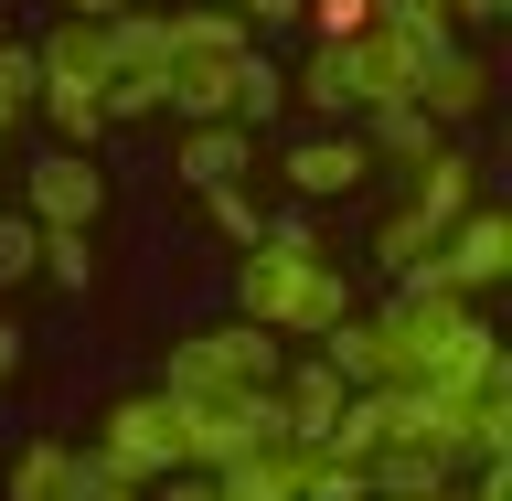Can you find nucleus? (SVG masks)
Here are the masks:
<instances>
[{"mask_svg": "<svg viewBox=\"0 0 512 501\" xmlns=\"http://www.w3.org/2000/svg\"><path fill=\"white\" fill-rule=\"evenodd\" d=\"M342 75H352V107L374 118V107H416V75H427V54L416 43H395L384 22H363L342 43Z\"/></svg>", "mask_w": 512, "mask_h": 501, "instance_id": "f257e3e1", "label": "nucleus"}, {"mask_svg": "<svg viewBox=\"0 0 512 501\" xmlns=\"http://www.w3.org/2000/svg\"><path fill=\"white\" fill-rule=\"evenodd\" d=\"M320 342H331V363H342V384H352V395H374V384H427V374H416V352L395 342V320L342 310L331 331H320Z\"/></svg>", "mask_w": 512, "mask_h": 501, "instance_id": "f03ea898", "label": "nucleus"}, {"mask_svg": "<svg viewBox=\"0 0 512 501\" xmlns=\"http://www.w3.org/2000/svg\"><path fill=\"white\" fill-rule=\"evenodd\" d=\"M96 438H107V448H128L150 480H171V470H182V406H171V395H118V406L96 416Z\"/></svg>", "mask_w": 512, "mask_h": 501, "instance_id": "7ed1b4c3", "label": "nucleus"}, {"mask_svg": "<svg viewBox=\"0 0 512 501\" xmlns=\"http://www.w3.org/2000/svg\"><path fill=\"white\" fill-rule=\"evenodd\" d=\"M246 54H256V43H246ZM246 54H171V75H160V107H171L182 128H203V118H235Z\"/></svg>", "mask_w": 512, "mask_h": 501, "instance_id": "20e7f679", "label": "nucleus"}, {"mask_svg": "<svg viewBox=\"0 0 512 501\" xmlns=\"http://www.w3.org/2000/svg\"><path fill=\"white\" fill-rule=\"evenodd\" d=\"M427 267H438V278H459V288L480 299V288H491V278L512 267V214H491V203H470V214H459V224L438 235V256H427Z\"/></svg>", "mask_w": 512, "mask_h": 501, "instance_id": "39448f33", "label": "nucleus"}, {"mask_svg": "<svg viewBox=\"0 0 512 501\" xmlns=\"http://www.w3.org/2000/svg\"><path fill=\"white\" fill-rule=\"evenodd\" d=\"M96 214H107V182L86 171V150L32 160V224H96Z\"/></svg>", "mask_w": 512, "mask_h": 501, "instance_id": "423d86ee", "label": "nucleus"}, {"mask_svg": "<svg viewBox=\"0 0 512 501\" xmlns=\"http://www.w3.org/2000/svg\"><path fill=\"white\" fill-rule=\"evenodd\" d=\"M278 171H288V192H299V203H331V192H363L374 150H363V139H299Z\"/></svg>", "mask_w": 512, "mask_h": 501, "instance_id": "0eeeda50", "label": "nucleus"}, {"mask_svg": "<svg viewBox=\"0 0 512 501\" xmlns=\"http://www.w3.org/2000/svg\"><path fill=\"white\" fill-rule=\"evenodd\" d=\"M416 107H427L438 128H470L480 107H491V75H480V54H459V43H448V54H427V75H416Z\"/></svg>", "mask_w": 512, "mask_h": 501, "instance_id": "6e6552de", "label": "nucleus"}, {"mask_svg": "<svg viewBox=\"0 0 512 501\" xmlns=\"http://www.w3.org/2000/svg\"><path fill=\"white\" fill-rule=\"evenodd\" d=\"M246 150H256V128H235V118H203V128L182 139V160H171V171H182L192 192H224L235 171H246Z\"/></svg>", "mask_w": 512, "mask_h": 501, "instance_id": "1a4fd4ad", "label": "nucleus"}, {"mask_svg": "<svg viewBox=\"0 0 512 501\" xmlns=\"http://www.w3.org/2000/svg\"><path fill=\"white\" fill-rule=\"evenodd\" d=\"M363 491H384V501H438V491H459V470H448L438 448H374V459H363Z\"/></svg>", "mask_w": 512, "mask_h": 501, "instance_id": "9d476101", "label": "nucleus"}, {"mask_svg": "<svg viewBox=\"0 0 512 501\" xmlns=\"http://www.w3.org/2000/svg\"><path fill=\"white\" fill-rule=\"evenodd\" d=\"M278 406H288V427H299V438H320V427H331V416L352 406V384H342V363L320 352V363H299V374H278Z\"/></svg>", "mask_w": 512, "mask_h": 501, "instance_id": "9b49d317", "label": "nucleus"}, {"mask_svg": "<svg viewBox=\"0 0 512 501\" xmlns=\"http://www.w3.org/2000/svg\"><path fill=\"white\" fill-rule=\"evenodd\" d=\"M470 203H480V171H470V150H427V160H416V214L438 224V235H448L459 214H470Z\"/></svg>", "mask_w": 512, "mask_h": 501, "instance_id": "f8f14e48", "label": "nucleus"}, {"mask_svg": "<svg viewBox=\"0 0 512 501\" xmlns=\"http://www.w3.org/2000/svg\"><path fill=\"white\" fill-rule=\"evenodd\" d=\"M342 310H352V278H342V267H331V256H310V278L288 288L278 331H288V342H320V331H331V320H342Z\"/></svg>", "mask_w": 512, "mask_h": 501, "instance_id": "ddd939ff", "label": "nucleus"}, {"mask_svg": "<svg viewBox=\"0 0 512 501\" xmlns=\"http://www.w3.org/2000/svg\"><path fill=\"white\" fill-rule=\"evenodd\" d=\"M107 32V75H171V11H118Z\"/></svg>", "mask_w": 512, "mask_h": 501, "instance_id": "4468645a", "label": "nucleus"}, {"mask_svg": "<svg viewBox=\"0 0 512 501\" xmlns=\"http://www.w3.org/2000/svg\"><path fill=\"white\" fill-rule=\"evenodd\" d=\"M32 54H43V86H107V32H96L86 11H75L64 32H43Z\"/></svg>", "mask_w": 512, "mask_h": 501, "instance_id": "2eb2a0df", "label": "nucleus"}, {"mask_svg": "<svg viewBox=\"0 0 512 501\" xmlns=\"http://www.w3.org/2000/svg\"><path fill=\"white\" fill-rule=\"evenodd\" d=\"M139 491H150V470H139L128 448H107V438L75 448V501H139Z\"/></svg>", "mask_w": 512, "mask_h": 501, "instance_id": "dca6fc26", "label": "nucleus"}, {"mask_svg": "<svg viewBox=\"0 0 512 501\" xmlns=\"http://www.w3.org/2000/svg\"><path fill=\"white\" fill-rule=\"evenodd\" d=\"M246 43H256L246 11H214V0L203 11H171V54H246Z\"/></svg>", "mask_w": 512, "mask_h": 501, "instance_id": "f3484780", "label": "nucleus"}, {"mask_svg": "<svg viewBox=\"0 0 512 501\" xmlns=\"http://www.w3.org/2000/svg\"><path fill=\"white\" fill-rule=\"evenodd\" d=\"M363 150H374V160H406V171H416V160L438 150V118H427V107H374Z\"/></svg>", "mask_w": 512, "mask_h": 501, "instance_id": "a211bd4d", "label": "nucleus"}, {"mask_svg": "<svg viewBox=\"0 0 512 501\" xmlns=\"http://www.w3.org/2000/svg\"><path fill=\"white\" fill-rule=\"evenodd\" d=\"M11 501H75V448L32 438L22 459H11Z\"/></svg>", "mask_w": 512, "mask_h": 501, "instance_id": "6ab92c4d", "label": "nucleus"}, {"mask_svg": "<svg viewBox=\"0 0 512 501\" xmlns=\"http://www.w3.org/2000/svg\"><path fill=\"white\" fill-rule=\"evenodd\" d=\"M299 501H363V459H342L331 438H299Z\"/></svg>", "mask_w": 512, "mask_h": 501, "instance_id": "aec40b11", "label": "nucleus"}, {"mask_svg": "<svg viewBox=\"0 0 512 501\" xmlns=\"http://www.w3.org/2000/svg\"><path fill=\"white\" fill-rule=\"evenodd\" d=\"M374 22L395 32V43H416V54H448V43H459L448 0H374Z\"/></svg>", "mask_w": 512, "mask_h": 501, "instance_id": "412c9836", "label": "nucleus"}, {"mask_svg": "<svg viewBox=\"0 0 512 501\" xmlns=\"http://www.w3.org/2000/svg\"><path fill=\"white\" fill-rule=\"evenodd\" d=\"M32 107H43V118L64 128V150H86L96 128H107V86H43Z\"/></svg>", "mask_w": 512, "mask_h": 501, "instance_id": "4be33fe9", "label": "nucleus"}, {"mask_svg": "<svg viewBox=\"0 0 512 501\" xmlns=\"http://www.w3.org/2000/svg\"><path fill=\"white\" fill-rule=\"evenodd\" d=\"M43 278L86 299V278H96V246H86V224H43Z\"/></svg>", "mask_w": 512, "mask_h": 501, "instance_id": "5701e85b", "label": "nucleus"}, {"mask_svg": "<svg viewBox=\"0 0 512 501\" xmlns=\"http://www.w3.org/2000/svg\"><path fill=\"white\" fill-rule=\"evenodd\" d=\"M374 256H384V267H395V278H406V267H427V256H438V224H427V214H416V203H406V214H384Z\"/></svg>", "mask_w": 512, "mask_h": 501, "instance_id": "b1692460", "label": "nucleus"}, {"mask_svg": "<svg viewBox=\"0 0 512 501\" xmlns=\"http://www.w3.org/2000/svg\"><path fill=\"white\" fill-rule=\"evenodd\" d=\"M32 96H43V54H32V43H0V128L22 118Z\"/></svg>", "mask_w": 512, "mask_h": 501, "instance_id": "393cba45", "label": "nucleus"}, {"mask_svg": "<svg viewBox=\"0 0 512 501\" xmlns=\"http://www.w3.org/2000/svg\"><path fill=\"white\" fill-rule=\"evenodd\" d=\"M32 267H43V224H32V214H0V288H22Z\"/></svg>", "mask_w": 512, "mask_h": 501, "instance_id": "a878e982", "label": "nucleus"}, {"mask_svg": "<svg viewBox=\"0 0 512 501\" xmlns=\"http://www.w3.org/2000/svg\"><path fill=\"white\" fill-rule=\"evenodd\" d=\"M299 96H310L320 118H342V107H352V75H342V43H320V54H310V75H299Z\"/></svg>", "mask_w": 512, "mask_h": 501, "instance_id": "bb28decb", "label": "nucleus"}, {"mask_svg": "<svg viewBox=\"0 0 512 501\" xmlns=\"http://www.w3.org/2000/svg\"><path fill=\"white\" fill-rule=\"evenodd\" d=\"M278 107H288V75H267V64L246 54V86H235V128H267Z\"/></svg>", "mask_w": 512, "mask_h": 501, "instance_id": "cd10ccee", "label": "nucleus"}, {"mask_svg": "<svg viewBox=\"0 0 512 501\" xmlns=\"http://www.w3.org/2000/svg\"><path fill=\"white\" fill-rule=\"evenodd\" d=\"M299 11H310V32H320V43H352V32L374 22V0H299Z\"/></svg>", "mask_w": 512, "mask_h": 501, "instance_id": "c85d7f7f", "label": "nucleus"}, {"mask_svg": "<svg viewBox=\"0 0 512 501\" xmlns=\"http://www.w3.org/2000/svg\"><path fill=\"white\" fill-rule=\"evenodd\" d=\"M203 203H214V224L235 235V246H256V235H267V214H256V203H246L235 182H224V192H203Z\"/></svg>", "mask_w": 512, "mask_h": 501, "instance_id": "c756f323", "label": "nucleus"}, {"mask_svg": "<svg viewBox=\"0 0 512 501\" xmlns=\"http://www.w3.org/2000/svg\"><path fill=\"white\" fill-rule=\"evenodd\" d=\"M160 107V75H107V118H150Z\"/></svg>", "mask_w": 512, "mask_h": 501, "instance_id": "7c9ffc66", "label": "nucleus"}, {"mask_svg": "<svg viewBox=\"0 0 512 501\" xmlns=\"http://www.w3.org/2000/svg\"><path fill=\"white\" fill-rule=\"evenodd\" d=\"M224 11H246L256 32H267V22H299V0H224Z\"/></svg>", "mask_w": 512, "mask_h": 501, "instance_id": "2f4dec72", "label": "nucleus"}, {"mask_svg": "<svg viewBox=\"0 0 512 501\" xmlns=\"http://www.w3.org/2000/svg\"><path fill=\"white\" fill-rule=\"evenodd\" d=\"M11 374H22V320L0 310V384H11Z\"/></svg>", "mask_w": 512, "mask_h": 501, "instance_id": "473e14b6", "label": "nucleus"}, {"mask_svg": "<svg viewBox=\"0 0 512 501\" xmlns=\"http://www.w3.org/2000/svg\"><path fill=\"white\" fill-rule=\"evenodd\" d=\"M491 11H512V0H448V22H491Z\"/></svg>", "mask_w": 512, "mask_h": 501, "instance_id": "72a5a7b5", "label": "nucleus"}, {"mask_svg": "<svg viewBox=\"0 0 512 501\" xmlns=\"http://www.w3.org/2000/svg\"><path fill=\"white\" fill-rule=\"evenodd\" d=\"M75 11H86V22H118V11H139V0H75Z\"/></svg>", "mask_w": 512, "mask_h": 501, "instance_id": "f704fd0d", "label": "nucleus"}, {"mask_svg": "<svg viewBox=\"0 0 512 501\" xmlns=\"http://www.w3.org/2000/svg\"><path fill=\"white\" fill-rule=\"evenodd\" d=\"M0 139H11V128H0Z\"/></svg>", "mask_w": 512, "mask_h": 501, "instance_id": "c9c22d12", "label": "nucleus"}]
</instances>
